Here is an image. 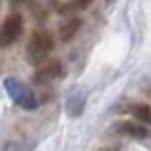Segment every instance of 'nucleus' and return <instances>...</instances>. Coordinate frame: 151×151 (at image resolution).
Instances as JSON below:
<instances>
[{
  "mask_svg": "<svg viewBox=\"0 0 151 151\" xmlns=\"http://www.w3.org/2000/svg\"><path fill=\"white\" fill-rule=\"evenodd\" d=\"M54 50V40L50 33L46 31H35L27 44V60L33 66H40L46 62V58L50 56V52Z\"/></svg>",
  "mask_w": 151,
  "mask_h": 151,
  "instance_id": "1",
  "label": "nucleus"
},
{
  "mask_svg": "<svg viewBox=\"0 0 151 151\" xmlns=\"http://www.w3.org/2000/svg\"><path fill=\"white\" fill-rule=\"evenodd\" d=\"M4 89L9 93V97L23 110H35L37 108V97L33 93V89L29 85H25L23 81L15 79V77H9L4 79Z\"/></svg>",
  "mask_w": 151,
  "mask_h": 151,
  "instance_id": "2",
  "label": "nucleus"
},
{
  "mask_svg": "<svg viewBox=\"0 0 151 151\" xmlns=\"http://www.w3.org/2000/svg\"><path fill=\"white\" fill-rule=\"evenodd\" d=\"M21 33H23V17L15 13L2 23V27H0V48L13 46L21 37Z\"/></svg>",
  "mask_w": 151,
  "mask_h": 151,
  "instance_id": "3",
  "label": "nucleus"
},
{
  "mask_svg": "<svg viewBox=\"0 0 151 151\" xmlns=\"http://www.w3.org/2000/svg\"><path fill=\"white\" fill-rule=\"evenodd\" d=\"M60 77H62V66H60V62H50L48 66H44V68H40V70L35 73L33 83L46 85V83H52V81H56V79H60Z\"/></svg>",
  "mask_w": 151,
  "mask_h": 151,
  "instance_id": "4",
  "label": "nucleus"
},
{
  "mask_svg": "<svg viewBox=\"0 0 151 151\" xmlns=\"http://www.w3.org/2000/svg\"><path fill=\"white\" fill-rule=\"evenodd\" d=\"M79 27H81V21H79V19H68V21L60 27V40H62V42L73 40L75 33L79 31Z\"/></svg>",
  "mask_w": 151,
  "mask_h": 151,
  "instance_id": "5",
  "label": "nucleus"
},
{
  "mask_svg": "<svg viewBox=\"0 0 151 151\" xmlns=\"http://www.w3.org/2000/svg\"><path fill=\"white\" fill-rule=\"evenodd\" d=\"M83 104H85L83 95H81L79 91H75V93L68 97V101H66V110H68V114H70V116H79V114L83 112Z\"/></svg>",
  "mask_w": 151,
  "mask_h": 151,
  "instance_id": "6",
  "label": "nucleus"
},
{
  "mask_svg": "<svg viewBox=\"0 0 151 151\" xmlns=\"http://www.w3.org/2000/svg\"><path fill=\"white\" fill-rule=\"evenodd\" d=\"M130 112L134 114V118H137L139 122L151 124V106H145V104H137V106H132V110H130Z\"/></svg>",
  "mask_w": 151,
  "mask_h": 151,
  "instance_id": "7",
  "label": "nucleus"
},
{
  "mask_svg": "<svg viewBox=\"0 0 151 151\" xmlns=\"http://www.w3.org/2000/svg\"><path fill=\"white\" fill-rule=\"evenodd\" d=\"M120 132H124V134H130V137H134V139L147 137V130H145L143 126L134 124V122H126V124H122V126H120Z\"/></svg>",
  "mask_w": 151,
  "mask_h": 151,
  "instance_id": "8",
  "label": "nucleus"
},
{
  "mask_svg": "<svg viewBox=\"0 0 151 151\" xmlns=\"http://www.w3.org/2000/svg\"><path fill=\"white\" fill-rule=\"evenodd\" d=\"M25 2H27V0H11L13 6H21V4H25Z\"/></svg>",
  "mask_w": 151,
  "mask_h": 151,
  "instance_id": "9",
  "label": "nucleus"
},
{
  "mask_svg": "<svg viewBox=\"0 0 151 151\" xmlns=\"http://www.w3.org/2000/svg\"><path fill=\"white\" fill-rule=\"evenodd\" d=\"M77 4H79L81 9H85L87 4H91V0H79V2H77Z\"/></svg>",
  "mask_w": 151,
  "mask_h": 151,
  "instance_id": "10",
  "label": "nucleus"
}]
</instances>
